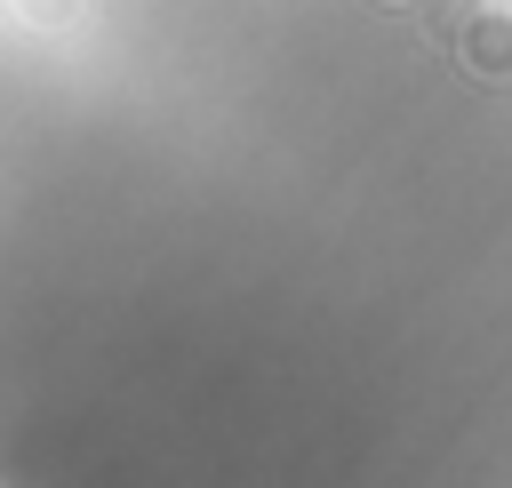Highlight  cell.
I'll list each match as a JSON object with an SVG mask.
<instances>
[{"label":"cell","mask_w":512,"mask_h":488,"mask_svg":"<svg viewBox=\"0 0 512 488\" xmlns=\"http://www.w3.org/2000/svg\"><path fill=\"white\" fill-rule=\"evenodd\" d=\"M448 56L480 80V88H512V16L496 8H464L448 24Z\"/></svg>","instance_id":"1"}]
</instances>
